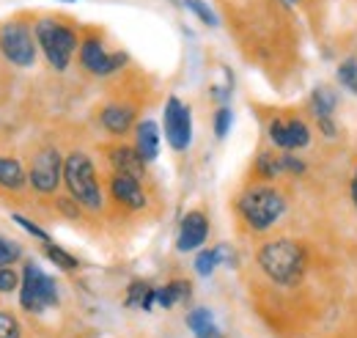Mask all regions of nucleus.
Instances as JSON below:
<instances>
[{
	"label": "nucleus",
	"instance_id": "2f4dec72",
	"mask_svg": "<svg viewBox=\"0 0 357 338\" xmlns=\"http://www.w3.org/2000/svg\"><path fill=\"white\" fill-rule=\"evenodd\" d=\"M352 204H355V210H357V170H355V176H352Z\"/></svg>",
	"mask_w": 357,
	"mask_h": 338
},
{
	"label": "nucleus",
	"instance_id": "f257e3e1",
	"mask_svg": "<svg viewBox=\"0 0 357 338\" xmlns=\"http://www.w3.org/2000/svg\"><path fill=\"white\" fill-rule=\"evenodd\" d=\"M259 264L278 286H294L305 275V251L294 240H272L259 251Z\"/></svg>",
	"mask_w": 357,
	"mask_h": 338
},
{
	"label": "nucleus",
	"instance_id": "7ed1b4c3",
	"mask_svg": "<svg viewBox=\"0 0 357 338\" xmlns=\"http://www.w3.org/2000/svg\"><path fill=\"white\" fill-rule=\"evenodd\" d=\"M239 212L245 217V223L256 231H267L272 228L280 214L286 212V198L278 193V190H269V187H256L250 193H245L239 198Z\"/></svg>",
	"mask_w": 357,
	"mask_h": 338
},
{
	"label": "nucleus",
	"instance_id": "f03ea898",
	"mask_svg": "<svg viewBox=\"0 0 357 338\" xmlns=\"http://www.w3.org/2000/svg\"><path fill=\"white\" fill-rule=\"evenodd\" d=\"M63 182L72 193V198L86 207V210H99L102 207V190H99V182H96V173L91 160L83 152H75L66 157L63 163Z\"/></svg>",
	"mask_w": 357,
	"mask_h": 338
},
{
	"label": "nucleus",
	"instance_id": "6ab92c4d",
	"mask_svg": "<svg viewBox=\"0 0 357 338\" xmlns=\"http://www.w3.org/2000/svg\"><path fill=\"white\" fill-rule=\"evenodd\" d=\"M308 143H311V129L305 127V122H300V119L286 122V152L305 149Z\"/></svg>",
	"mask_w": 357,
	"mask_h": 338
},
{
	"label": "nucleus",
	"instance_id": "6e6552de",
	"mask_svg": "<svg viewBox=\"0 0 357 338\" xmlns=\"http://www.w3.org/2000/svg\"><path fill=\"white\" fill-rule=\"evenodd\" d=\"M61 179H63V160H61V154L55 149L39 152L33 166H31V184L39 193H55Z\"/></svg>",
	"mask_w": 357,
	"mask_h": 338
},
{
	"label": "nucleus",
	"instance_id": "423d86ee",
	"mask_svg": "<svg viewBox=\"0 0 357 338\" xmlns=\"http://www.w3.org/2000/svg\"><path fill=\"white\" fill-rule=\"evenodd\" d=\"M0 50L14 66H33L36 61V39L22 22H6L0 28Z\"/></svg>",
	"mask_w": 357,
	"mask_h": 338
},
{
	"label": "nucleus",
	"instance_id": "0eeeda50",
	"mask_svg": "<svg viewBox=\"0 0 357 338\" xmlns=\"http://www.w3.org/2000/svg\"><path fill=\"white\" fill-rule=\"evenodd\" d=\"M165 138L176 152H184L190 146V140H192L190 108L176 96H171L168 105H165Z\"/></svg>",
	"mask_w": 357,
	"mask_h": 338
},
{
	"label": "nucleus",
	"instance_id": "b1692460",
	"mask_svg": "<svg viewBox=\"0 0 357 338\" xmlns=\"http://www.w3.org/2000/svg\"><path fill=\"white\" fill-rule=\"evenodd\" d=\"M45 254L58 264V267H63V270H75L77 267V258L75 256H69L63 248H58V245H52V242H45Z\"/></svg>",
	"mask_w": 357,
	"mask_h": 338
},
{
	"label": "nucleus",
	"instance_id": "39448f33",
	"mask_svg": "<svg viewBox=\"0 0 357 338\" xmlns=\"http://www.w3.org/2000/svg\"><path fill=\"white\" fill-rule=\"evenodd\" d=\"M20 302L25 311H33V314L58 302V286L39 264H25L22 284H20Z\"/></svg>",
	"mask_w": 357,
	"mask_h": 338
},
{
	"label": "nucleus",
	"instance_id": "7c9ffc66",
	"mask_svg": "<svg viewBox=\"0 0 357 338\" xmlns=\"http://www.w3.org/2000/svg\"><path fill=\"white\" fill-rule=\"evenodd\" d=\"M14 220H17V223H20V226H22V228H25L28 234H33V237H39L42 242H50V237H47V231H42L39 226H33V223H31L28 217H22V214H14Z\"/></svg>",
	"mask_w": 357,
	"mask_h": 338
},
{
	"label": "nucleus",
	"instance_id": "cd10ccee",
	"mask_svg": "<svg viewBox=\"0 0 357 338\" xmlns=\"http://www.w3.org/2000/svg\"><path fill=\"white\" fill-rule=\"evenodd\" d=\"M269 140H272L278 149H283V152H286V122L275 119V122L269 124Z\"/></svg>",
	"mask_w": 357,
	"mask_h": 338
},
{
	"label": "nucleus",
	"instance_id": "412c9836",
	"mask_svg": "<svg viewBox=\"0 0 357 338\" xmlns=\"http://www.w3.org/2000/svg\"><path fill=\"white\" fill-rule=\"evenodd\" d=\"M256 168H259L261 176H267V179L286 173V168H283V154L278 157V154H267V152H264V154L259 157V166H256Z\"/></svg>",
	"mask_w": 357,
	"mask_h": 338
},
{
	"label": "nucleus",
	"instance_id": "9b49d317",
	"mask_svg": "<svg viewBox=\"0 0 357 338\" xmlns=\"http://www.w3.org/2000/svg\"><path fill=\"white\" fill-rule=\"evenodd\" d=\"M110 193L119 204L130 207V210H143L146 207V193L140 187V179L127 176V173H116L110 179Z\"/></svg>",
	"mask_w": 357,
	"mask_h": 338
},
{
	"label": "nucleus",
	"instance_id": "a211bd4d",
	"mask_svg": "<svg viewBox=\"0 0 357 338\" xmlns=\"http://www.w3.org/2000/svg\"><path fill=\"white\" fill-rule=\"evenodd\" d=\"M187 297H190V284L187 281H174V284L157 289V305L160 308H174L176 302L187 300Z\"/></svg>",
	"mask_w": 357,
	"mask_h": 338
},
{
	"label": "nucleus",
	"instance_id": "5701e85b",
	"mask_svg": "<svg viewBox=\"0 0 357 338\" xmlns=\"http://www.w3.org/2000/svg\"><path fill=\"white\" fill-rule=\"evenodd\" d=\"M338 80L344 88H349L352 94H357V61L355 58H347L341 66H338Z\"/></svg>",
	"mask_w": 357,
	"mask_h": 338
},
{
	"label": "nucleus",
	"instance_id": "aec40b11",
	"mask_svg": "<svg viewBox=\"0 0 357 338\" xmlns=\"http://www.w3.org/2000/svg\"><path fill=\"white\" fill-rule=\"evenodd\" d=\"M25 170L17 160H0V184L8 187V190H17L25 184Z\"/></svg>",
	"mask_w": 357,
	"mask_h": 338
},
{
	"label": "nucleus",
	"instance_id": "4468645a",
	"mask_svg": "<svg viewBox=\"0 0 357 338\" xmlns=\"http://www.w3.org/2000/svg\"><path fill=\"white\" fill-rule=\"evenodd\" d=\"M132 122H135V113L132 108H127V105H110V108L102 110V127L107 129V132H113V135L130 132Z\"/></svg>",
	"mask_w": 357,
	"mask_h": 338
},
{
	"label": "nucleus",
	"instance_id": "20e7f679",
	"mask_svg": "<svg viewBox=\"0 0 357 338\" xmlns=\"http://www.w3.org/2000/svg\"><path fill=\"white\" fill-rule=\"evenodd\" d=\"M36 42H39L42 52L47 55V61L58 72H63L69 66V61H72V55L77 50L75 31L66 28V25H61V22H52V20H42L36 25Z\"/></svg>",
	"mask_w": 357,
	"mask_h": 338
},
{
	"label": "nucleus",
	"instance_id": "2eb2a0df",
	"mask_svg": "<svg viewBox=\"0 0 357 338\" xmlns=\"http://www.w3.org/2000/svg\"><path fill=\"white\" fill-rule=\"evenodd\" d=\"M140 157L146 163H154L157 154H160V132H157V124L154 122H140L137 124V146Z\"/></svg>",
	"mask_w": 357,
	"mask_h": 338
},
{
	"label": "nucleus",
	"instance_id": "c85d7f7f",
	"mask_svg": "<svg viewBox=\"0 0 357 338\" xmlns=\"http://www.w3.org/2000/svg\"><path fill=\"white\" fill-rule=\"evenodd\" d=\"M20 286V275L11 267H0V292H14Z\"/></svg>",
	"mask_w": 357,
	"mask_h": 338
},
{
	"label": "nucleus",
	"instance_id": "f3484780",
	"mask_svg": "<svg viewBox=\"0 0 357 338\" xmlns=\"http://www.w3.org/2000/svg\"><path fill=\"white\" fill-rule=\"evenodd\" d=\"M157 302V289L143 284V281H135L127 292V305L130 308H143V311H151V305Z\"/></svg>",
	"mask_w": 357,
	"mask_h": 338
},
{
	"label": "nucleus",
	"instance_id": "1a4fd4ad",
	"mask_svg": "<svg viewBox=\"0 0 357 338\" xmlns=\"http://www.w3.org/2000/svg\"><path fill=\"white\" fill-rule=\"evenodd\" d=\"M127 58L124 55H110L105 52V47L99 39H89L80 44V64L89 69L91 75H110L116 72Z\"/></svg>",
	"mask_w": 357,
	"mask_h": 338
},
{
	"label": "nucleus",
	"instance_id": "ddd939ff",
	"mask_svg": "<svg viewBox=\"0 0 357 338\" xmlns=\"http://www.w3.org/2000/svg\"><path fill=\"white\" fill-rule=\"evenodd\" d=\"M313 116L319 119V127L324 129V135H335V124H333V110H335V96L327 88H316L311 96Z\"/></svg>",
	"mask_w": 357,
	"mask_h": 338
},
{
	"label": "nucleus",
	"instance_id": "473e14b6",
	"mask_svg": "<svg viewBox=\"0 0 357 338\" xmlns=\"http://www.w3.org/2000/svg\"><path fill=\"white\" fill-rule=\"evenodd\" d=\"M283 3H286V6H294V3H297V0H283Z\"/></svg>",
	"mask_w": 357,
	"mask_h": 338
},
{
	"label": "nucleus",
	"instance_id": "dca6fc26",
	"mask_svg": "<svg viewBox=\"0 0 357 338\" xmlns=\"http://www.w3.org/2000/svg\"><path fill=\"white\" fill-rule=\"evenodd\" d=\"M187 328L192 330L195 338H223V333L218 330V325H215V319H212V314L206 308L190 311L187 314Z\"/></svg>",
	"mask_w": 357,
	"mask_h": 338
},
{
	"label": "nucleus",
	"instance_id": "f8f14e48",
	"mask_svg": "<svg viewBox=\"0 0 357 338\" xmlns=\"http://www.w3.org/2000/svg\"><path fill=\"white\" fill-rule=\"evenodd\" d=\"M110 163L116 173H127V176H135V179H143L146 173V160L140 157L137 149H130V146H119L110 152Z\"/></svg>",
	"mask_w": 357,
	"mask_h": 338
},
{
	"label": "nucleus",
	"instance_id": "9d476101",
	"mask_svg": "<svg viewBox=\"0 0 357 338\" xmlns=\"http://www.w3.org/2000/svg\"><path fill=\"white\" fill-rule=\"evenodd\" d=\"M206 237H209V220H206V214L204 212H187L184 220H181V228H178L176 248L181 254L195 251V248H201L206 242Z\"/></svg>",
	"mask_w": 357,
	"mask_h": 338
},
{
	"label": "nucleus",
	"instance_id": "bb28decb",
	"mask_svg": "<svg viewBox=\"0 0 357 338\" xmlns=\"http://www.w3.org/2000/svg\"><path fill=\"white\" fill-rule=\"evenodd\" d=\"M0 338H20V322L11 314H0Z\"/></svg>",
	"mask_w": 357,
	"mask_h": 338
},
{
	"label": "nucleus",
	"instance_id": "a878e982",
	"mask_svg": "<svg viewBox=\"0 0 357 338\" xmlns=\"http://www.w3.org/2000/svg\"><path fill=\"white\" fill-rule=\"evenodd\" d=\"M17 258H20V248H17L14 242H8V240H3V237H0V267L14 264Z\"/></svg>",
	"mask_w": 357,
	"mask_h": 338
},
{
	"label": "nucleus",
	"instance_id": "c756f323",
	"mask_svg": "<svg viewBox=\"0 0 357 338\" xmlns=\"http://www.w3.org/2000/svg\"><path fill=\"white\" fill-rule=\"evenodd\" d=\"M228 127H231V110H228V108H220L218 116H215V135H218V138H225Z\"/></svg>",
	"mask_w": 357,
	"mask_h": 338
},
{
	"label": "nucleus",
	"instance_id": "393cba45",
	"mask_svg": "<svg viewBox=\"0 0 357 338\" xmlns=\"http://www.w3.org/2000/svg\"><path fill=\"white\" fill-rule=\"evenodd\" d=\"M187 3V8L201 20V22H206V25H218V20H215V14H212V8L206 6V3H201V0H184Z\"/></svg>",
	"mask_w": 357,
	"mask_h": 338
},
{
	"label": "nucleus",
	"instance_id": "4be33fe9",
	"mask_svg": "<svg viewBox=\"0 0 357 338\" xmlns=\"http://www.w3.org/2000/svg\"><path fill=\"white\" fill-rule=\"evenodd\" d=\"M220 264V251L215 248V251H204V254H198V258H195V272L198 275H212L215 272V267Z\"/></svg>",
	"mask_w": 357,
	"mask_h": 338
}]
</instances>
